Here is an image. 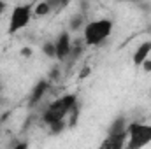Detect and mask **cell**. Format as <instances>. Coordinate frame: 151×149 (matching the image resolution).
Listing matches in <instances>:
<instances>
[{
    "mask_svg": "<svg viewBox=\"0 0 151 149\" xmlns=\"http://www.w3.org/2000/svg\"><path fill=\"white\" fill-rule=\"evenodd\" d=\"M77 95L67 93L47 105V109L42 112V121L51 130V133H60L67 126H74V123L77 121Z\"/></svg>",
    "mask_w": 151,
    "mask_h": 149,
    "instance_id": "6da1fadb",
    "label": "cell"
},
{
    "mask_svg": "<svg viewBox=\"0 0 151 149\" xmlns=\"http://www.w3.org/2000/svg\"><path fill=\"white\" fill-rule=\"evenodd\" d=\"M114 28V21L109 18H99L91 19L83 27V44L88 47L102 46L107 39L111 37Z\"/></svg>",
    "mask_w": 151,
    "mask_h": 149,
    "instance_id": "7a4b0ae2",
    "label": "cell"
},
{
    "mask_svg": "<svg viewBox=\"0 0 151 149\" xmlns=\"http://www.w3.org/2000/svg\"><path fill=\"white\" fill-rule=\"evenodd\" d=\"M151 144V125L132 121L127 126V146L125 149H144Z\"/></svg>",
    "mask_w": 151,
    "mask_h": 149,
    "instance_id": "3957f363",
    "label": "cell"
},
{
    "mask_svg": "<svg viewBox=\"0 0 151 149\" xmlns=\"http://www.w3.org/2000/svg\"><path fill=\"white\" fill-rule=\"evenodd\" d=\"M34 18V4H19L12 9L11 18H9V34H18L23 30Z\"/></svg>",
    "mask_w": 151,
    "mask_h": 149,
    "instance_id": "277c9868",
    "label": "cell"
},
{
    "mask_svg": "<svg viewBox=\"0 0 151 149\" xmlns=\"http://www.w3.org/2000/svg\"><path fill=\"white\" fill-rule=\"evenodd\" d=\"M55 49H56V58L63 60L72 53V39L69 32H62L58 39L55 40Z\"/></svg>",
    "mask_w": 151,
    "mask_h": 149,
    "instance_id": "5b68a950",
    "label": "cell"
},
{
    "mask_svg": "<svg viewBox=\"0 0 151 149\" xmlns=\"http://www.w3.org/2000/svg\"><path fill=\"white\" fill-rule=\"evenodd\" d=\"M127 146V132L121 133H107V137L100 142L97 149H125Z\"/></svg>",
    "mask_w": 151,
    "mask_h": 149,
    "instance_id": "8992f818",
    "label": "cell"
},
{
    "mask_svg": "<svg viewBox=\"0 0 151 149\" xmlns=\"http://www.w3.org/2000/svg\"><path fill=\"white\" fill-rule=\"evenodd\" d=\"M151 54V40H146V42H141L139 44V47L134 51V54H132V62H134V65L135 67H141L148 58H150Z\"/></svg>",
    "mask_w": 151,
    "mask_h": 149,
    "instance_id": "52a82bcc",
    "label": "cell"
},
{
    "mask_svg": "<svg viewBox=\"0 0 151 149\" xmlns=\"http://www.w3.org/2000/svg\"><path fill=\"white\" fill-rule=\"evenodd\" d=\"M47 90H49V82H47V81H39L37 84L34 86V91H32V98H30V102H32V104H37L39 100L46 95Z\"/></svg>",
    "mask_w": 151,
    "mask_h": 149,
    "instance_id": "ba28073f",
    "label": "cell"
},
{
    "mask_svg": "<svg viewBox=\"0 0 151 149\" xmlns=\"http://www.w3.org/2000/svg\"><path fill=\"white\" fill-rule=\"evenodd\" d=\"M53 11V2H37L34 4V16L35 18H42L46 14H49Z\"/></svg>",
    "mask_w": 151,
    "mask_h": 149,
    "instance_id": "9c48e42d",
    "label": "cell"
},
{
    "mask_svg": "<svg viewBox=\"0 0 151 149\" xmlns=\"http://www.w3.org/2000/svg\"><path fill=\"white\" fill-rule=\"evenodd\" d=\"M44 53L49 56V58H56V49H55V42H47L44 44Z\"/></svg>",
    "mask_w": 151,
    "mask_h": 149,
    "instance_id": "30bf717a",
    "label": "cell"
},
{
    "mask_svg": "<svg viewBox=\"0 0 151 149\" xmlns=\"http://www.w3.org/2000/svg\"><path fill=\"white\" fill-rule=\"evenodd\" d=\"M81 25H83V16L72 18V21H70V28H72V30H77V28H79Z\"/></svg>",
    "mask_w": 151,
    "mask_h": 149,
    "instance_id": "8fae6325",
    "label": "cell"
},
{
    "mask_svg": "<svg viewBox=\"0 0 151 149\" xmlns=\"http://www.w3.org/2000/svg\"><path fill=\"white\" fill-rule=\"evenodd\" d=\"M141 69H142L144 72H151V58H148V60L141 65Z\"/></svg>",
    "mask_w": 151,
    "mask_h": 149,
    "instance_id": "7c38bea8",
    "label": "cell"
},
{
    "mask_svg": "<svg viewBox=\"0 0 151 149\" xmlns=\"http://www.w3.org/2000/svg\"><path fill=\"white\" fill-rule=\"evenodd\" d=\"M28 148V144H25V142H23V144H18V146H16V149H27Z\"/></svg>",
    "mask_w": 151,
    "mask_h": 149,
    "instance_id": "4fadbf2b",
    "label": "cell"
},
{
    "mask_svg": "<svg viewBox=\"0 0 151 149\" xmlns=\"http://www.w3.org/2000/svg\"><path fill=\"white\" fill-rule=\"evenodd\" d=\"M4 11H5V4H4V2H2V0H0V14H2V12H4Z\"/></svg>",
    "mask_w": 151,
    "mask_h": 149,
    "instance_id": "5bb4252c",
    "label": "cell"
},
{
    "mask_svg": "<svg viewBox=\"0 0 151 149\" xmlns=\"http://www.w3.org/2000/svg\"><path fill=\"white\" fill-rule=\"evenodd\" d=\"M21 53H23V54H25V56H28V54H32V51H30V49H23V51H21Z\"/></svg>",
    "mask_w": 151,
    "mask_h": 149,
    "instance_id": "9a60e30c",
    "label": "cell"
},
{
    "mask_svg": "<svg viewBox=\"0 0 151 149\" xmlns=\"http://www.w3.org/2000/svg\"><path fill=\"white\" fill-rule=\"evenodd\" d=\"M0 90H2V82H0Z\"/></svg>",
    "mask_w": 151,
    "mask_h": 149,
    "instance_id": "2e32d148",
    "label": "cell"
}]
</instances>
